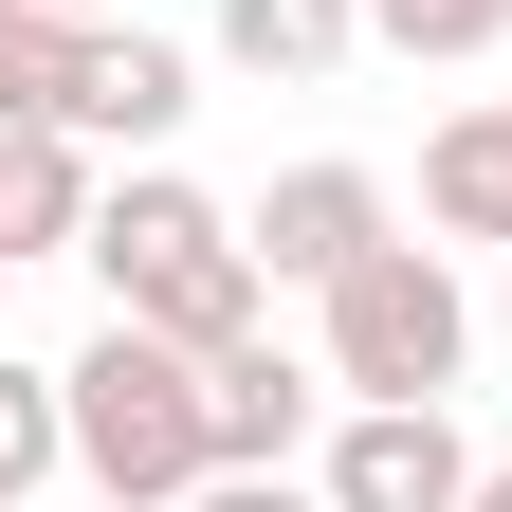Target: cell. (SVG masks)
Listing matches in <instances>:
<instances>
[{"instance_id": "1", "label": "cell", "mask_w": 512, "mask_h": 512, "mask_svg": "<svg viewBox=\"0 0 512 512\" xmlns=\"http://www.w3.org/2000/svg\"><path fill=\"white\" fill-rule=\"evenodd\" d=\"M92 275H110V311H147V330H183V348L275 330V275H256V238H238L183 165H128L110 202H92Z\"/></svg>"}, {"instance_id": "2", "label": "cell", "mask_w": 512, "mask_h": 512, "mask_svg": "<svg viewBox=\"0 0 512 512\" xmlns=\"http://www.w3.org/2000/svg\"><path fill=\"white\" fill-rule=\"evenodd\" d=\"M55 384H74V476H92L110 512H183V494L220 476V439H202V348H183V330L110 311Z\"/></svg>"}, {"instance_id": "3", "label": "cell", "mask_w": 512, "mask_h": 512, "mask_svg": "<svg viewBox=\"0 0 512 512\" xmlns=\"http://www.w3.org/2000/svg\"><path fill=\"white\" fill-rule=\"evenodd\" d=\"M476 366V293L439 275V238H366L330 275V384L348 403H439Z\"/></svg>"}, {"instance_id": "4", "label": "cell", "mask_w": 512, "mask_h": 512, "mask_svg": "<svg viewBox=\"0 0 512 512\" xmlns=\"http://www.w3.org/2000/svg\"><path fill=\"white\" fill-rule=\"evenodd\" d=\"M476 494V439L439 403H348L330 421V512H458Z\"/></svg>"}, {"instance_id": "5", "label": "cell", "mask_w": 512, "mask_h": 512, "mask_svg": "<svg viewBox=\"0 0 512 512\" xmlns=\"http://www.w3.org/2000/svg\"><path fill=\"white\" fill-rule=\"evenodd\" d=\"M238 238H256V275H275V293H330L348 256H366V238H403V220H384V183H366V165H293V183H256V220H238Z\"/></svg>"}, {"instance_id": "6", "label": "cell", "mask_w": 512, "mask_h": 512, "mask_svg": "<svg viewBox=\"0 0 512 512\" xmlns=\"http://www.w3.org/2000/svg\"><path fill=\"white\" fill-rule=\"evenodd\" d=\"M183 110H202V74H183L165 37H128V19L74 37V92H55V128H74V147H165Z\"/></svg>"}, {"instance_id": "7", "label": "cell", "mask_w": 512, "mask_h": 512, "mask_svg": "<svg viewBox=\"0 0 512 512\" xmlns=\"http://www.w3.org/2000/svg\"><path fill=\"white\" fill-rule=\"evenodd\" d=\"M311 403H330V366H293L275 330H238V348H202V439H220V476H256V458H293V439H311Z\"/></svg>"}, {"instance_id": "8", "label": "cell", "mask_w": 512, "mask_h": 512, "mask_svg": "<svg viewBox=\"0 0 512 512\" xmlns=\"http://www.w3.org/2000/svg\"><path fill=\"white\" fill-rule=\"evenodd\" d=\"M92 147L55 110H0V256H92Z\"/></svg>"}, {"instance_id": "9", "label": "cell", "mask_w": 512, "mask_h": 512, "mask_svg": "<svg viewBox=\"0 0 512 512\" xmlns=\"http://www.w3.org/2000/svg\"><path fill=\"white\" fill-rule=\"evenodd\" d=\"M421 220H439V238H494V256H512V110H458V128L421 147Z\"/></svg>"}, {"instance_id": "10", "label": "cell", "mask_w": 512, "mask_h": 512, "mask_svg": "<svg viewBox=\"0 0 512 512\" xmlns=\"http://www.w3.org/2000/svg\"><path fill=\"white\" fill-rule=\"evenodd\" d=\"M348 37H366V0H220V55H238V74H275V92L348 74Z\"/></svg>"}, {"instance_id": "11", "label": "cell", "mask_w": 512, "mask_h": 512, "mask_svg": "<svg viewBox=\"0 0 512 512\" xmlns=\"http://www.w3.org/2000/svg\"><path fill=\"white\" fill-rule=\"evenodd\" d=\"M55 458H74V384H55V366H0V512H19Z\"/></svg>"}, {"instance_id": "12", "label": "cell", "mask_w": 512, "mask_h": 512, "mask_svg": "<svg viewBox=\"0 0 512 512\" xmlns=\"http://www.w3.org/2000/svg\"><path fill=\"white\" fill-rule=\"evenodd\" d=\"M74 37H92V19H55V0H0V110H55V92H74Z\"/></svg>"}, {"instance_id": "13", "label": "cell", "mask_w": 512, "mask_h": 512, "mask_svg": "<svg viewBox=\"0 0 512 512\" xmlns=\"http://www.w3.org/2000/svg\"><path fill=\"white\" fill-rule=\"evenodd\" d=\"M366 37H384V55H494L512 0H366Z\"/></svg>"}, {"instance_id": "14", "label": "cell", "mask_w": 512, "mask_h": 512, "mask_svg": "<svg viewBox=\"0 0 512 512\" xmlns=\"http://www.w3.org/2000/svg\"><path fill=\"white\" fill-rule=\"evenodd\" d=\"M183 512H330V476H293V458H256V476H202Z\"/></svg>"}, {"instance_id": "15", "label": "cell", "mask_w": 512, "mask_h": 512, "mask_svg": "<svg viewBox=\"0 0 512 512\" xmlns=\"http://www.w3.org/2000/svg\"><path fill=\"white\" fill-rule=\"evenodd\" d=\"M458 512H512V476H476V494H458Z\"/></svg>"}, {"instance_id": "16", "label": "cell", "mask_w": 512, "mask_h": 512, "mask_svg": "<svg viewBox=\"0 0 512 512\" xmlns=\"http://www.w3.org/2000/svg\"><path fill=\"white\" fill-rule=\"evenodd\" d=\"M55 19H110V0H55Z\"/></svg>"}, {"instance_id": "17", "label": "cell", "mask_w": 512, "mask_h": 512, "mask_svg": "<svg viewBox=\"0 0 512 512\" xmlns=\"http://www.w3.org/2000/svg\"><path fill=\"white\" fill-rule=\"evenodd\" d=\"M0 275H19V256H0Z\"/></svg>"}]
</instances>
